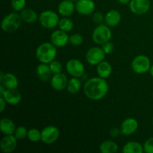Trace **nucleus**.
Segmentation results:
<instances>
[{
	"label": "nucleus",
	"instance_id": "1",
	"mask_svg": "<svg viewBox=\"0 0 153 153\" xmlns=\"http://www.w3.org/2000/svg\"><path fill=\"white\" fill-rule=\"evenodd\" d=\"M109 85L105 79L93 77L88 79L84 85V93L88 99L94 101L102 100L108 93Z\"/></svg>",
	"mask_w": 153,
	"mask_h": 153
},
{
	"label": "nucleus",
	"instance_id": "2",
	"mask_svg": "<svg viewBox=\"0 0 153 153\" xmlns=\"http://www.w3.org/2000/svg\"><path fill=\"white\" fill-rule=\"evenodd\" d=\"M57 53V47L51 42H45L40 44L35 52L37 59L40 63L48 64L55 59Z\"/></svg>",
	"mask_w": 153,
	"mask_h": 153
},
{
	"label": "nucleus",
	"instance_id": "3",
	"mask_svg": "<svg viewBox=\"0 0 153 153\" xmlns=\"http://www.w3.org/2000/svg\"><path fill=\"white\" fill-rule=\"evenodd\" d=\"M22 18L17 12H12L6 15L1 22V28L4 32L13 33L17 31L22 24Z\"/></svg>",
	"mask_w": 153,
	"mask_h": 153
},
{
	"label": "nucleus",
	"instance_id": "4",
	"mask_svg": "<svg viewBox=\"0 0 153 153\" xmlns=\"http://www.w3.org/2000/svg\"><path fill=\"white\" fill-rule=\"evenodd\" d=\"M112 37V31L108 25L105 24H99L92 33V40L98 45H102L106 42L110 41Z\"/></svg>",
	"mask_w": 153,
	"mask_h": 153
},
{
	"label": "nucleus",
	"instance_id": "5",
	"mask_svg": "<svg viewBox=\"0 0 153 153\" xmlns=\"http://www.w3.org/2000/svg\"><path fill=\"white\" fill-rule=\"evenodd\" d=\"M39 22L40 25L46 29H53L58 26L60 21L59 15L51 10H46L39 14Z\"/></svg>",
	"mask_w": 153,
	"mask_h": 153
},
{
	"label": "nucleus",
	"instance_id": "6",
	"mask_svg": "<svg viewBox=\"0 0 153 153\" xmlns=\"http://www.w3.org/2000/svg\"><path fill=\"white\" fill-rule=\"evenodd\" d=\"M131 66L134 73L137 74H143L149 72L152 64L149 57L145 55H139L134 57L131 61Z\"/></svg>",
	"mask_w": 153,
	"mask_h": 153
},
{
	"label": "nucleus",
	"instance_id": "7",
	"mask_svg": "<svg viewBox=\"0 0 153 153\" xmlns=\"http://www.w3.org/2000/svg\"><path fill=\"white\" fill-rule=\"evenodd\" d=\"M105 55L106 54L105 53L102 47L94 46V47L90 48L87 51L85 59L90 65L97 66L100 63L104 61Z\"/></svg>",
	"mask_w": 153,
	"mask_h": 153
},
{
	"label": "nucleus",
	"instance_id": "8",
	"mask_svg": "<svg viewBox=\"0 0 153 153\" xmlns=\"http://www.w3.org/2000/svg\"><path fill=\"white\" fill-rule=\"evenodd\" d=\"M60 131L55 126H48L41 131V141L46 144H52L58 140Z\"/></svg>",
	"mask_w": 153,
	"mask_h": 153
},
{
	"label": "nucleus",
	"instance_id": "9",
	"mask_svg": "<svg viewBox=\"0 0 153 153\" xmlns=\"http://www.w3.org/2000/svg\"><path fill=\"white\" fill-rule=\"evenodd\" d=\"M66 70L72 77L80 78L85 73V65L80 60L72 58L66 64Z\"/></svg>",
	"mask_w": 153,
	"mask_h": 153
},
{
	"label": "nucleus",
	"instance_id": "10",
	"mask_svg": "<svg viewBox=\"0 0 153 153\" xmlns=\"http://www.w3.org/2000/svg\"><path fill=\"white\" fill-rule=\"evenodd\" d=\"M130 10L134 14L143 15L147 13L150 9L149 0H131L128 4Z\"/></svg>",
	"mask_w": 153,
	"mask_h": 153
},
{
	"label": "nucleus",
	"instance_id": "11",
	"mask_svg": "<svg viewBox=\"0 0 153 153\" xmlns=\"http://www.w3.org/2000/svg\"><path fill=\"white\" fill-rule=\"evenodd\" d=\"M69 38L70 36L67 34V32L58 29L51 34L50 42L57 48H62L67 46L69 43Z\"/></svg>",
	"mask_w": 153,
	"mask_h": 153
},
{
	"label": "nucleus",
	"instance_id": "12",
	"mask_svg": "<svg viewBox=\"0 0 153 153\" xmlns=\"http://www.w3.org/2000/svg\"><path fill=\"white\" fill-rule=\"evenodd\" d=\"M95 8L96 4L93 0H78L76 3V10L83 16L92 14Z\"/></svg>",
	"mask_w": 153,
	"mask_h": 153
},
{
	"label": "nucleus",
	"instance_id": "13",
	"mask_svg": "<svg viewBox=\"0 0 153 153\" xmlns=\"http://www.w3.org/2000/svg\"><path fill=\"white\" fill-rule=\"evenodd\" d=\"M138 126V122L135 118L128 117L123 121L120 128L121 134L126 136H130L137 131Z\"/></svg>",
	"mask_w": 153,
	"mask_h": 153
},
{
	"label": "nucleus",
	"instance_id": "14",
	"mask_svg": "<svg viewBox=\"0 0 153 153\" xmlns=\"http://www.w3.org/2000/svg\"><path fill=\"white\" fill-rule=\"evenodd\" d=\"M17 146V139L14 134L4 135L0 142V149L3 153H11Z\"/></svg>",
	"mask_w": 153,
	"mask_h": 153
},
{
	"label": "nucleus",
	"instance_id": "15",
	"mask_svg": "<svg viewBox=\"0 0 153 153\" xmlns=\"http://www.w3.org/2000/svg\"><path fill=\"white\" fill-rule=\"evenodd\" d=\"M67 83H68L67 77L62 73L53 74V76L51 78V87L57 91H61L66 89Z\"/></svg>",
	"mask_w": 153,
	"mask_h": 153
},
{
	"label": "nucleus",
	"instance_id": "16",
	"mask_svg": "<svg viewBox=\"0 0 153 153\" xmlns=\"http://www.w3.org/2000/svg\"><path fill=\"white\" fill-rule=\"evenodd\" d=\"M0 97H2L7 104L10 105H18L22 100V95L17 89H6L4 94Z\"/></svg>",
	"mask_w": 153,
	"mask_h": 153
},
{
	"label": "nucleus",
	"instance_id": "17",
	"mask_svg": "<svg viewBox=\"0 0 153 153\" xmlns=\"http://www.w3.org/2000/svg\"><path fill=\"white\" fill-rule=\"evenodd\" d=\"M76 10V4L71 0H63L58 4V12L61 16L69 17Z\"/></svg>",
	"mask_w": 153,
	"mask_h": 153
},
{
	"label": "nucleus",
	"instance_id": "18",
	"mask_svg": "<svg viewBox=\"0 0 153 153\" xmlns=\"http://www.w3.org/2000/svg\"><path fill=\"white\" fill-rule=\"evenodd\" d=\"M122 16L120 11L117 10H110L105 15V23L109 27H115L120 24Z\"/></svg>",
	"mask_w": 153,
	"mask_h": 153
},
{
	"label": "nucleus",
	"instance_id": "19",
	"mask_svg": "<svg viewBox=\"0 0 153 153\" xmlns=\"http://www.w3.org/2000/svg\"><path fill=\"white\" fill-rule=\"evenodd\" d=\"M16 128L15 123L10 118L3 117L0 120V131L4 135L13 134Z\"/></svg>",
	"mask_w": 153,
	"mask_h": 153
},
{
	"label": "nucleus",
	"instance_id": "20",
	"mask_svg": "<svg viewBox=\"0 0 153 153\" xmlns=\"http://www.w3.org/2000/svg\"><path fill=\"white\" fill-rule=\"evenodd\" d=\"M36 73H37L39 79L43 82H46L50 78H52L51 75L52 74V73L48 64L40 63V64H38L37 68H36Z\"/></svg>",
	"mask_w": 153,
	"mask_h": 153
},
{
	"label": "nucleus",
	"instance_id": "21",
	"mask_svg": "<svg viewBox=\"0 0 153 153\" xmlns=\"http://www.w3.org/2000/svg\"><path fill=\"white\" fill-rule=\"evenodd\" d=\"M97 73L100 77L108 79L112 73V66L108 61H103L97 66Z\"/></svg>",
	"mask_w": 153,
	"mask_h": 153
},
{
	"label": "nucleus",
	"instance_id": "22",
	"mask_svg": "<svg viewBox=\"0 0 153 153\" xmlns=\"http://www.w3.org/2000/svg\"><path fill=\"white\" fill-rule=\"evenodd\" d=\"M1 84L6 89H16L19 85V81L15 75L13 73H7L4 75Z\"/></svg>",
	"mask_w": 153,
	"mask_h": 153
},
{
	"label": "nucleus",
	"instance_id": "23",
	"mask_svg": "<svg viewBox=\"0 0 153 153\" xmlns=\"http://www.w3.org/2000/svg\"><path fill=\"white\" fill-rule=\"evenodd\" d=\"M20 16L23 22L28 24H33L39 19V15L37 12L31 8H25L20 12Z\"/></svg>",
	"mask_w": 153,
	"mask_h": 153
},
{
	"label": "nucleus",
	"instance_id": "24",
	"mask_svg": "<svg viewBox=\"0 0 153 153\" xmlns=\"http://www.w3.org/2000/svg\"><path fill=\"white\" fill-rule=\"evenodd\" d=\"M122 152L123 153H142L143 146L137 141H128L123 146Z\"/></svg>",
	"mask_w": 153,
	"mask_h": 153
},
{
	"label": "nucleus",
	"instance_id": "25",
	"mask_svg": "<svg viewBox=\"0 0 153 153\" xmlns=\"http://www.w3.org/2000/svg\"><path fill=\"white\" fill-rule=\"evenodd\" d=\"M119 146L113 140H105L100 145V151L102 153H116Z\"/></svg>",
	"mask_w": 153,
	"mask_h": 153
},
{
	"label": "nucleus",
	"instance_id": "26",
	"mask_svg": "<svg viewBox=\"0 0 153 153\" xmlns=\"http://www.w3.org/2000/svg\"><path fill=\"white\" fill-rule=\"evenodd\" d=\"M82 88V82L79 78L72 77L68 80L67 90L70 94H76L80 91Z\"/></svg>",
	"mask_w": 153,
	"mask_h": 153
},
{
	"label": "nucleus",
	"instance_id": "27",
	"mask_svg": "<svg viewBox=\"0 0 153 153\" xmlns=\"http://www.w3.org/2000/svg\"><path fill=\"white\" fill-rule=\"evenodd\" d=\"M74 24L71 19L66 16H63V18L60 19L59 23H58V28L59 29L65 31V32H70L73 30Z\"/></svg>",
	"mask_w": 153,
	"mask_h": 153
},
{
	"label": "nucleus",
	"instance_id": "28",
	"mask_svg": "<svg viewBox=\"0 0 153 153\" xmlns=\"http://www.w3.org/2000/svg\"><path fill=\"white\" fill-rule=\"evenodd\" d=\"M27 137L32 143H38L41 141V131L37 128H30L28 131Z\"/></svg>",
	"mask_w": 153,
	"mask_h": 153
},
{
	"label": "nucleus",
	"instance_id": "29",
	"mask_svg": "<svg viewBox=\"0 0 153 153\" xmlns=\"http://www.w3.org/2000/svg\"><path fill=\"white\" fill-rule=\"evenodd\" d=\"M26 1L25 0H11L10 6L15 12H21L25 8Z\"/></svg>",
	"mask_w": 153,
	"mask_h": 153
},
{
	"label": "nucleus",
	"instance_id": "30",
	"mask_svg": "<svg viewBox=\"0 0 153 153\" xmlns=\"http://www.w3.org/2000/svg\"><path fill=\"white\" fill-rule=\"evenodd\" d=\"M84 42V37L81 34H73L70 36V38H69V43L70 44H72L73 46H79L83 43Z\"/></svg>",
	"mask_w": 153,
	"mask_h": 153
},
{
	"label": "nucleus",
	"instance_id": "31",
	"mask_svg": "<svg viewBox=\"0 0 153 153\" xmlns=\"http://www.w3.org/2000/svg\"><path fill=\"white\" fill-rule=\"evenodd\" d=\"M28 130L25 126H18L14 131V136L17 140H22L28 136Z\"/></svg>",
	"mask_w": 153,
	"mask_h": 153
},
{
	"label": "nucleus",
	"instance_id": "32",
	"mask_svg": "<svg viewBox=\"0 0 153 153\" xmlns=\"http://www.w3.org/2000/svg\"><path fill=\"white\" fill-rule=\"evenodd\" d=\"M49 67H50V70L52 71V74H57V73H60L62 71V64L60 61H56V60H54L52 62L49 64Z\"/></svg>",
	"mask_w": 153,
	"mask_h": 153
},
{
	"label": "nucleus",
	"instance_id": "33",
	"mask_svg": "<svg viewBox=\"0 0 153 153\" xmlns=\"http://www.w3.org/2000/svg\"><path fill=\"white\" fill-rule=\"evenodd\" d=\"M143 152L146 153H153V137H149L143 145Z\"/></svg>",
	"mask_w": 153,
	"mask_h": 153
},
{
	"label": "nucleus",
	"instance_id": "34",
	"mask_svg": "<svg viewBox=\"0 0 153 153\" xmlns=\"http://www.w3.org/2000/svg\"><path fill=\"white\" fill-rule=\"evenodd\" d=\"M102 49H103V51H104L106 55H109V54L113 52L114 49V46L113 43L108 41L102 45Z\"/></svg>",
	"mask_w": 153,
	"mask_h": 153
},
{
	"label": "nucleus",
	"instance_id": "35",
	"mask_svg": "<svg viewBox=\"0 0 153 153\" xmlns=\"http://www.w3.org/2000/svg\"><path fill=\"white\" fill-rule=\"evenodd\" d=\"M105 20V16L100 12H96L93 15V21L97 24H101L102 22Z\"/></svg>",
	"mask_w": 153,
	"mask_h": 153
},
{
	"label": "nucleus",
	"instance_id": "36",
	"mask_svg": "<svg viewBox=\"0 0 153 153\" xmlns=\"http://www.w3.org/2000/svg\"><path fill=\"white\" fill-rule=\"evenodd\" d=\"M120 134H121V131H120V128H112L110 131V134L112 137H119V135Z\"/></svg>",
	"mask_w": 153,
	"mask_h": 153
},
{
	"label": "nucleus",
	"instance_id": "37",
	"mask_svg": "<svg viewBox=\"0 0 153 153\" xmlns=\"http://www.w3.org/2000/svg\"><path fill=\"white\" fill-rule=\"evenodd\" d=\"M7 104V102L5 101V100H4L2 97H0V105H0V112H1V113H2V112L5 110Z\"/></svg>",
	"mask_w": 153,
	"mask_h": 153
},
{
	"label": "nucleus",
	"instance_id": "38",
	"mask_svg": "<svg viewBox=\"0 0 153 153\" xmlns=\"http://www.w3.org/2000/svg\"><path fill=\"white\" fill-rule=\"evenodd\" d=\"M117 1L122 4H128L130 1H131V0H117Z\"/></svg>",
	"mask_w": 153,
	"mask_h": 153
},
{
	"label": "nucleus",
	"instance_id": "39",
	"mask_svg": "<svg viewBox=\"0 0 153 153\" xmlns=\"http://www.w3.org/2000/svg\"><path fill=\"white\" fill-rule=\"evenodd\" d=\"M149 73H150V75L152 76V77H153V64L151 66L150 70H149Z\"/></svg>",
	"mask_w": 153,
	"mask_h": 153
},
{
	"label": "nucleus",
	"instance_id": "40",
	"mask_svg": "<svg viewBox=\"0 0 153 153\" xmlns=\"http://www.w3.org/2000/svg\"><path fill=\"white\" fill-rule=\"evenodd\" d=\"M4 73H3L2 71H1V76H0V82H1V81L2 80L3 77H4Z\"/></svg>",
	"mask_w": 153,
	"mask_h": 153
},
{
	"label": "nucleus",
	"instance_id": "41",
	"mask_svg": "<svg viewBox=\"0 0 153 153\" xmlns=\"http://www.w3.org/2000/svg\"><path fill=\"white\" fill-rule=\"evenodd\" d=\"M71 1H77L78 0H71Z\"/></svg>",
	"mask_w": 153,
	"mask_h": 153
},
{
	"label": "nucleus",
	"instance_id": "42",
	"mask_svg": "<svg viewBox=\"0 0 153 153\" xmlns=\"http://www.w3.org/2000/svg\"><path fill=\"white\" fill-rule=\"evenodd\" d=\"M152 125H153V117H152Z\"/></svg>",
	"mask_w": 153,
	"mask_h": 153
}]
</instances>
